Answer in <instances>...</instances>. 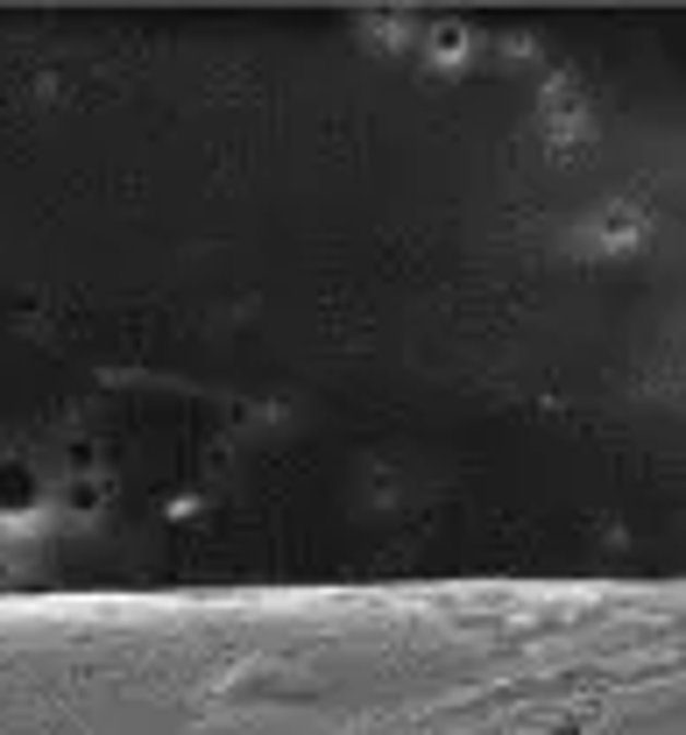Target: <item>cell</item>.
<instances>
[{
	"label": "cell",
	"instance_id": "1",
	"mask_svg": "<svg viewBox=\"0 0 686 735\" xmlns=\"http://www.w3.org/2000/svg\"><path fill=\"white\" fill-rule=\"evenodd\" d=\"M0 509H14V517L36 509V474L28 467H0Z\"/></svg>",
	"mask_w": 686,
	"mask_h": 735
},
{
	"label": "cell",
	"instance_id": "2",
	"mask_svg": "<svg viewBox=\"0 0 686 735\" xmlns=\"http://www.w3.org/2000/svg\"><path fill=\"white\" fill-rule=\"evenodd\" d=\"M431 50H439V57H460V50H468V36H460V28H439V36H431Z\"/></svg>",
	"mask_w": 686,
	"mask_h": 735
}]
</instances>
